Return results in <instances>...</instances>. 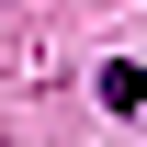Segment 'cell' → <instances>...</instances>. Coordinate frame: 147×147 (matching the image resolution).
I'll return each mask as SVG.
<instances>
[{
    "label": "cell",
    "instance_id": "cell-1",
    "mask_svg": "<svg viewBox=\"0 0 147 147\" xmlns=\"http://www.w3.org/2000/svg\"><path fill=\"white\" fill-rule=\"evenodd\" d=\"M102 102H113V113H136V102H147V68H125V57H113V68H102Z\"/></svg>",
    "mask_w": 147,
    "mask_h": 147
}]
</instances>
